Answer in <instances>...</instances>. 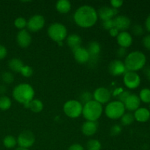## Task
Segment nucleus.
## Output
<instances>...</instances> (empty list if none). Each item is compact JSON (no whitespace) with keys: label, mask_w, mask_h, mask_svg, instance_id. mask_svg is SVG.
<instances>
[{"label":"nucleus","mask_w":150,"mask_h":150,"mask_svg":"<svg viewBox=\"0 0 150 150\" xmlns=\"http://www.w3.org/2000/svg\"><path fill=\"white\" fill-rule=\"evenodd\" d=\"M73 18L78 26L82 28H89L96 23L98 18V12L92 6L84 4L76 10Z\"/></svg>","instance_id":"nucleus-1"},{"label":"nucleus","mask_w":150,"mask_h":150,"mask_svg":"<svg viewBox=\"0 0 150 150\" xmlns=\"http://www.w3.org/2000/svg\"><path fill=\"white\" fill-rule=\"evenodd\" d=\"M146 62L145 54L140 51H134L127 54L125 59L124 64L127 71L136 72L144 68Z\"/></svg>","instance_id":"nucleus-2"},{"label":"nucleus","mask_w":150,"mask_h":150,"mask_svg":"<svg viewBox=\"0 0 150 150\" xmlns=\"http://www.w3.org/2000/svg\"><path fill=\"white\" fill-rule=\"evenodd\" d=\"M35 90L30 84L20 83L15 86L13 91V97L17 102L23 105L29 103L34 99Z\"/></svg>","instance_id":"nucleus-3"},{"label":"nucleus","mask_w":150,"mask_h":150,"mask_svg":"<svg viewBox=\"0 0 150 150\" xmlns=\"http://www.w3.org/2000/svg\"><path fill=\"white\" fill-rule=\"evenodd\" d=\"M103 110L102 104L92 100L83 105L82 114L86 121L96 122L102 115Z\"/></svg>","instance_id":"nucleus-4"},{"label":"nucleus","mask_w":150,"mask_h":150,"mask_svg":"<svg viewBox=\"0 0 150 150\" xmlns=\"http://www.w3.org/2000/svg\"><path fill=\"white\" fill-rule=\"evenodd\" d=\"M48 35L49 38L55 42H63L67 38V28L61 23H53L48 28Z\"/></svg>","instance_id":"nucleus-5"},{"label":"nucleus","mask_w":150,"mask_h":150,"mask_svg":"<svg viewBox=\"0 0 150 150\" xmlns=\"http://www.w3.org/2000/svg\"><path fill=\"white\" fill-rule=\"evenodd\" d=\"M105 115L111 120H118L125 113L124 103L119 100L111 101L105 108Z\"/></svg>","instance_id":"nucleus-6"},{"label":"nucleus","mask_w":150,"mask_h":150,"mask_svg":"<svg viewBox=\"0 0 150 150\" xmlns=\"http://www.w3.org/2000/svg\"><path fill=\"white\" fill-rule=\"evenodd\" d=\"M83 105L76 100H70L63 105V111L68 117L72 119L78 118L82 114Z\"/></svg>","instance_id":"nucleus-7"},{"label":"nucleus","mask_w":150,"mask_h":150,"mask_svg":"<svg viewBox=\"0 0 150 150\" xmlns=\"http://www.w3.org/2000/svg\"><path fill=\"white\" fill-rule=\"evenodd\" d=\"M86 50L89 54V59L87 63L92 67L96 65L99 60L100 53L101 51L100 45L96 41H92L89 43Z\"/></svg>","instance_id":"nucleus-8"},{"label":"nucleus","mask_w":150,"mask_h":150,"mask_svg":"<svg viewBox=\"0 0 150 150\" xmlns=\"http://www.w3.org/2000/svg\"><path fill=\"white\" fill-rule=\"evenodd\" d=\"M123 81L126 87L130 89H135L141 83V77L136 72L127 71L124 74Z\"/></svg>","instance_id":"nucleus-9"},{"label":"nucleus","mask_w":150,"mask_h":150,"mask_svg":"<svg viewBox=\"0 0 150 150\" xmlns=\"http://www.w3.org/2000/svg\"><path fill=\"white\" fill-rule=\"evenodd\" d=\"M35 137L32 132L24 130L19 134L17 139V144L20 147L29 149L35 144Z\"/></svg>","instance_id":"nucleus-10"},{"label":"nucleus","mask_w":150,"mask_h":150,"mask_svg":"<svg viewBox=\"0 0 150 150\" xmlns=\"http://www.w3.org/2000/svg\"><path fill=\"white\" fill-rule=\"evenodd\" d=\"M45 23V20L44 16L42 15H34L28 20L26 27L30 32H36L44 27Z\"/></svg>","instance_id":"nucleus-11"},{"label":"nucleus","mask_w":150,"mask_h":150,"mask_svg":"<svg viewBox=\"0 0 150 150\" xmlns=\"http://www.w3.org/2000/svg\"><path fill=\"white\" fill-rule=\"evenodd\" d=\"M108 72L114 76H119L124 75L127 70L126 69L124 62L120 59H114L108 64Z\"/></svg>","instance_id":"nucleus-12"},{"label":"nucleus","mask_w":150,"mask_h":150,"mask_svg":"<svg viewBox=\"0 0 150 150\" xmlns=\"http://www.w3.org/2000/svg\"><path fill=\"white\" fill-rule=\"evenodd\" d=\"M111 92L107 88L101 87L97 88L93 93V100L99 103H106L111 99Z\"/></svg>","instance_id":"nucleus-13"},{"label":"nucleus","mask_w":150,"mask_h":150,"mask_svg":"<svg viewBox=\"0 0 150 150\" xmlns=\"http://www.w3.org/2000/svg\"><path fill=\"white\" fill-rule=\"evenodd\" d=\"M114 27L117 28L119 31L125 32L130 28L131 24V21L126 16H117L113 18Z\"/></svg>","instance_id":"nucleus-14"},{"label":"nucleus","mask_w":150,"mask_h":150,"mask_svg":"<svg viewBox=\"0 0 150 150\" xmlns=\"http://www.w3.org/2000/svg\"><path fill=\"white\" fill-rule=\"evenodd\" d=\"M16 41L21 48H27L32 42V36L26 29H21L16 35Z\"/></svg>","instance_id":"nucleus-15"},{"label":"nucleus","mask_w":150,"mask_h":150,"mask_svg":"<svg viewBox=\"0 0 150 150\" xmlns=\"http://www.w3.org/2000/svg\"><path fill=\"white\" fill-rule=\"evenodd\" d=\"M117 13H118L117 9H114L108 6H103L98 10V16L103 21L111 20Z\"/></svg>","instance_id":"nucleus-16"},{"label":"nucleus","mask_w":150,"mask_h":150,"mask_svg":"<svg viewBox=\"0 0 150 150\" xmlns=\"http://www.w3.org/2000/svg\"><path fill=\"white\" fill-rule=\"evenodd\" d=\"M124 105L125 110H128L129 111H135L137 110L140 108L141 105V100L139 95L131 93L124 103Z\"/></svg>","instance_id":"nucleus-17"},{"label":"nucleus","mask_w":150,"mask_h":150,"mask_svg":"<svg viewBox=\"0 0 150 150\" xmlns=\"http://www.w3.org/2000/svg\"><path fill=\"white\" fill-rule=\"evenodd\" d=\"M73 52L76 62H78L80 64H85V63L88 62L89 59V54L86 48L81 46L73 50Z\"/></svg>","instance_id":"nucleus-18"},{"label":"nucleus","mask_w":150,"mask_h":150,"mask_svg":"<svg viewBox=\"0 0 150 150\" xmlns=\"http://www.w3.org/2000/svg\"><path fill=\"white\" fill-rule=\"evenodd\" d=\"M117 40L120 47L127 48L133 43V37L127 31L120 32L117 35Z\"/></svg>","instance_id":"nucleus-19"},{"label":"nucleus","mask_w":150,"mask_h":150,"mask_svg":"<svg viewBox=\"0 0 150 150\" xmlns=\"http://www.w3.org/2000/svg\"><path fill=\"white\" fill-rule=\"evenodd\" d=\"M97 130H98L97 122L86 121L81 126L82 133L86 136H92L96 133Z\"/></svg>","instance_id":"nucleus-20"},{"label":"nucleus","mask_w":150,"mask_h":150,"mask_svg":"<svg viewBox=\"0 0 150 150\" xmlns=\"http://www.w3.org/2000/svg\"><path fill=\"white\" fill-rule=\"evenodd\" d=\"M134 118L139 122H146L150 119V111L146 108H139L134 111Z\"/></svg>","instance_id":"nucleus-21"},{"label":"nucleus","mask_w":150,"mask_h":150,"mask_svg":"<svg viewBox=\"0 0 150 150\" xmlns=\"http://www.w3.org/2000/svg\"><path fill=\"white\" fill-rule=\"evenodd\" d=\"M67 44L72 50H75L76 48L81 47L82 40L81 38L77 34H71L67 37Z\"/></svg>","instance_id":"nucleus-22"},{"label":"nucleus","mask_w":150,"mask_h":150,"mask_svg":"<svg viewBox=\"0 0 150 150\" xmlns=\"http://www.w3.org/2000/svg\"><path fill=\"white\" fill-rule=\"evenodd\" d=\"M25 108H28L34 113H40L43 109V103L39 99H33L29 103L24 105Z\"/></svg>","instance_id":"nucleus-23"},{"label":"nucleus","mask_w":150,"mask_h":150,"mask_svg":"<svg viewBox=\"0 0 150 150\" xmlns=\"http://www.w3.org/2000/svg\"><path fill=\"white\" fill-rule=\"evenodd\" d=\"M56 8L60 13L65 14L71 10V3L68 0H59L56 3Z\"/></svg>","instance_id":"nucleus-24"},{"label":"nucleus","mask_w":150,"mask_h":150,"mask_svg":"<svg viewBox=\"0 0 150 150\" xmlns=\"http://www.w3.org/2000/svg\"><path fill=\"white\" fill-rule=\"evenodd\" d=\"M24 66L22 60L18 58H13L8 62V67L12 71L16 73H21V70Z\"/></svg>","instance_id":"nucleus-25"},{"label":"nucleus","mask_w":150,"mask_h":150,"mask_svg":"<svg viewBox=\"0 0 150 150\" xmlns=\"http://www.w3.org/2000/svg\"><path fill=\"white\" fill-rule=\"evenodd\" d=\"M120 120H121V123L122 125L125 126H128L130 125L132 123H133L134 122L135 118L134 116H133V114L132 113L128 112V113H125L122 117L120 118Z\"/></svg>","instance_id":"nucleus-26"},{"label":"nucleus","mask_w":150,"mask_h":150,"mask_svg":"<svg viewBox=\"0 0 150 150\" xmlns=\"http://www.w3.org/2000/svg\"><path fill=\"white\" fill-rule=\"evenodd\" d=\"M3 144L6 148L12 149L14 148L17 144V139L13 136H7L3 139Z\"/></svg>","instance_id":"nucleus-27"},{"label":"nucleus","mask_w":150,"mask_h":150,"mask_svg":"<svg viewBox=\"0 0 150 150\" xmlns=\"http://www.w3.org/2000/svg\"><path fill=\"white\" fill-rule=\"evenodd\" d=\"M12 101L10 98L5 95L0 96V109L2 111L8 110L11 107Z\"/></svg>","instance_id":"nucleus-28"},{"label":"nucleus","mask_w":150,"mask_h":150,"mask_svg":"<svg viewBox=\"0 0 150 150\" xmlns=\"http://www.w3.org/2000/svg\"><path fill=\"white\" fill-rule=\"evenodd\" d=\"M79 100L82 105H84V104L87 103L89 101L92 100H93V94L91 93L89 91H84V92H81L80 94V96H79Z\"/></svg>","instance_id":"nucleus-29"},{"label":"nucleus","mask_w":150,"mask_h":150,"mask_svg":"<svg viewBox=\"0 0 150 150\" xmlns=\"http://www.w3.org/2000/svg\"><path fill=\"white\" fill-rule=\"evenodd\" d=\"M139 98L144 103H150V89L144 88L140 91Z\"/></svg>","instance_id":"nucleus-30"},{"label":"nucleus","mask_w":150,"mask_h":150,"mask_svg":"<svg viewBox=\"0 0 150 150\" xmlns=\"http://www.w3.org/2000/svg\"><path fill=\"white\" fill-rule=\"evenodd\" d=\"M86 149L87 150H100L101 144L97 139H90L86 143Z\"/></svg>","instance_id":"nucleus-31"},{"label":"nucleus","mask_w":150,"mask_h":150,"mask_svg":"<svg viewBox=\"0 0 150 150\" xmlns=\"http://www.w3.org/2000/svg\"><path fill=\"white\" fill-rule=\"evenodd\" d=\"M14 25L17 29H19L20 30L24 29L27 25V21L23 17H18L14 21Z\"/></svg>","instance_id":"nucleus-32"},{"label":"nucleus","mask_w":150,"mask_h":150,"mask_svg":"<svg viewBox=\"0 0 150 150\" xmlns=\"http://www.w3.org/2000/svg\"><path fill=\"white\" fill-rule=\"evenodd\" d=\"M1 79H2L3 82L7 84H10L14 81V76L10 72H4L1 75Z\"/></svg>","instance_id":"nucleus-33"},{"label":"nucleus","mask_w":150,"mask_h":150,"mask_svg":"<svg viewBox=\"0 0 150 150\" xmlns=\"http://www.w3.org/2000/svg\"><path fill=\"white\" fill-rule=\"evenodd\" d=\"M132 33L135 35V36H137V37H140L142 36V35L144 34V28L142 25L139 24V23H136V24L133 25L132 26Z\"/></svg>","instance_id":"nucleus-34"},{"label":"nucleus","mask_w":150,"mask_h":150,"mask_svg":"<svg viewBox=\"0 0 150 150\" xmlns=\"http://www.w3.org/2000/svg\"><path fill=\"white\" fill-rule=\"evenodd\" d=\"M21 73L24 77L29 78L30 76H32V74H33V69L30 66L24 65L23 67V68L21 69Z\"/></svg>","instance_id":"nucleus-35"},{"label":"nucleus","mask_w":150,"mask_h":150,"mask_svg":"<svg viewBox=\"0 0 150 150\" xmlns=\"http://www.w3.org/2000/svg\"><path fill=\"white\" fill-rule=\"evenodd\" d=\"M130 94H131V92H130V91H127V90L122 91L118 95V100L120 101V102H122V103H124Z\"/></svg>","instance_id":"nucleus-36"},{"label":"nucleus","mask_w":150,"mask_h":150,"mask_svg":"<svg viewBox=\"0 0 150 150\" xmlns=\"http://www.w3.org/2000/svg\"><path fill=\"white\" fill-rule=\"evenodd\" d=\"M127 55V48L120 47L117 51V56L118 58H125Z\"/></svg>","instance_id":"nucleus-37"},{"label":"nucleus","mask_w":150,"mask_h":150,"mask_svg":"<svg viewBox=\"0 0 150 150\" xmlns=\"http://www.w3.org/2000/svg\"><path fill=\"white\" fill-rule=\"evenodd\" d=\"M103 27L106 30L109 31L110 29H111L112 28L114 27V21H113V19L111 20H107V21H103L102 23Z\"/></svg>","instance_id":"nucleus-38"},{"label":"nucleus","mask_w":150,"mask_h":150,"mask_svg":"<svg viewBox=\"0 0 150 150\" xmlns=\"http://www.w3.org/2000/svg\"><path fill=\"white\" fill-rule=\"evenodd\" d=\"M122 132L121 126L119 125H114L111 128V134L112 136H117Z\"/></svg>","instance_id":"nucleus-39"},{"label":"nucleus","mask_w":150,"mask_h":150,"mask_svg":"<svg viewBox=\"0 0 150 150\" xmlns=\"http://www.w3.org/2000/svg\"><path fill=\"white\" fill-rule=\"evenodd\" d=\"M142 43L146 49L150 51V34L144 37L143 40H142Z\"/></svg>","instance_id":"nucleus-40"},{"label":"nucleus","mask_w":150,"mask_h":150,"mask_svg":"<svg viewBox=\"0 0 150 150\" xmlns=\"http://www.w3.org/2000/svg\"><path fill=\"white\" fill-rule=\"evenodd\" d=\"M7 55V50L4 45L0 44V60H2Z\"/></svg>","instance_id":"nucleus-41"},{"label":"nucleus","mask_w":150,"mask_h":150,"mask_svg":"<svg viewBox=\"0 0 150 150\" xmlns=\"http://www.w3.org/2000/svg\"><path fill=\"white\" fill-rule=\"evenodd\" d=\"M110 3L113 8L118 9L123 4V1L122 0H111Z\"/></svg>","instance_id":"nucleus-42"},{"label":"nucleus","mask_w":150,"mask_h":150,"mask_svg":"<svg viewBox=\"0 0 150 150\" xmlns=\"http://www.w3.org/2000/svg\"><path fill=\"white\" fill-rule=\"evenodd\" d=\"M67 150H84V148L79 144H72Z\"/></svg>","instance_id":"nucleus-43"},{"label":"nucleus","mask_w":150,"mask_h":150,"mask_svg":"<svg viewBox=\"0 0 150 150\" xmlns=\"http://www.w3.org/2000/svg\"><path fill=\"white\" fill-rule=\"evenodd\" d=\"M119 33H120V31L115 27L112 28V29L109 30L110 35H111L112 37H117V35H119Z\"/></svg>","instance_id":"nucleus-44"},{"label":"nucleus","mask_w":150,"mask_h":150,"mask_svg":"<svg viewBox=\"0 0 150 150\" xmlns=\"http://www.w3.org/2000/svg\"><path fill=\"white\" fill-rule=\"evenodd\" d=\"M145 28L148 32H150V15L146 18V21H145Z\"/></svg>","instance_id":"nucleus-45"},{"label":"nucleus","mask_w":150,"mask_h":150,"mask_svg":"<svg viewBox=\"0 0 150 150\" xmlns=\"http://www.w3.org/2000/svg\"><path fill=\"white\" fill-rule=\"evenodd\" d=\"M7 89L5 85H0V95H4L7 92Z\"/></svg>","instance_id":"nucleus-46"},{"label":"nucleus","mask_w":150,"mask_h":150,"mask_svg":"<svg viewBox=\"0 0 150 150\" xmlns=\"http://www.w3.org/2000/svg\"><path fill=\"white\" fill-rule=\"evenodd\" d=\"M144 73L146 76V77L150 81V67H147L146 68H144Z\"/></svg>","instance_id":"nucleus-47"},{"label":"nucleus","mask_w":150,"mask_h":150,"mask_svg":"<svg viewBox=\"0 0 150 150\" xmlns=\"http://www.w3.org/2000/svg\"><path fill=\"white\" fill-rule=\"evenodd\" d=\"M15 150H29V149H26V148H23V147H20V146H18V147L16 148Z\"/></svg>","instance_id":"nucleus-48"},{"label":"nucleus","mask_w":150,"mask_h":150,"mask_svg":"<svg viewBox=\"0 0 150 150\" xmlns=\"http://www.w3.org/2000/svg\"><path fill=\"white\" fill-rule=\"evenodd\" d=\"M57 43H59V45H63V42H57Z\"/></svg>","instance_id":"nucleus-49"},{"label":"nucleus","mask_w":150,"mask_h":150,"mask_svg":"<svg viewBox=\"0 0 150 150\" xmlns=\"http://www.w3.org/2000/svg\"><path fill=\"white\" fill-rule=\"evenodd\" d=\"M149 111H150V103H149Z\"/></svg>","instance_id":"nucleus-50"}]
</instances>
